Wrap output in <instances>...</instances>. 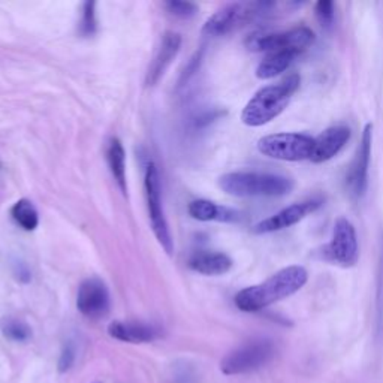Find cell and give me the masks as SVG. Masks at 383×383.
<instances>
[{
	"mask_svg": "<svg viewBox=\"0 0 383 383\" xmlns=\"http://www.w3.org/2000/svg\"><path fill=\"white\" fill-rule=\"evenodd\" d=\"M309 280L307 270L301 265H290L277 271L265 282L248 286L235 295V306L241 311L255 313L297 294Z\"/></svg>",
	"mask_w": 383,
	"mask_h": 383,
	"instance_id": "6da1fadb",
	"label": "cell"
},
{
	"mask_svg": "<svg viewBox=\"0 0 383 383\" xmlns=\"http://www.w3.org/2000/svg\"><path fill=\"white\" fill-rule=\"evenodd\" d=\"M301 78L297 74L287 75L277 84L265 86L258 90L247 102L241 113V122L250 127H259L279 117L299 88Z\"/></svg>",
	"mask_w": 383,
	"mask_h": 383,
	"instance_id": "7a4b0ae2",
	"label": "cell"
},
{
	"mask_svg": "<svg viewBox=\"0 0 383 383\" xmlns=\"http://www.w3.org/2000/svg\"><path fill=\"white\" fill-rule=\"evenodd\" d=\"M219 186L224 193L239 198H279L292 192L294 181L267 173H229L219 178Z\"/></svg>",
	"mask_w": 383,
	"mask_h": 383,
	"instance_id": "3957f363",
	"label": "cell"
},
{
	"mask_svg": "<svg viewBox=\"0 0 383 383\" xmlns=\"http://www.w3.org/2000/svg\"><path fill=\"white\" fill-rule=\"evenodd\" d=\"M274 4L268 2H248V4H231L219 9L204 24V35L223 36L235 29L241 28L246 23L253 21L258 17L265 16Z\"/></svg>",
	"mask_w": 383,
	"mask_h": 383,
	"instance_id": "277c9868",
	"label": "cell"
},
{
	"mask_svg": "<svg viewBox=\"0 0 383 383\" xmlns=\"http://www.w3.org/2000/svg\"><path fill=\"white\" fill-rule=\"evenodd\" d=\"M314 138L306 134H285L267 135L258 141V150L261 154L271 157V159L285 162H301L310 161L313 152Z\"/></svg>",
	"mask_w": 383,
	"mask_h": 383,
	"instance_id": "5b68a950",
	"label": "cell"
},
{
	"mask_svg": "<svg viewBox=\"0 0 383 383\" xmlns=\"http://www.w3.org/2000/svg\"><path fill=\"white\" fill-rule=\"evenodd\" d=\"M275 355V348L270 340H253L235 349L223 358L220 370L223 375L235 376L256 372L265 367Z\"/></svg>",
	"mask_w": 383,
	"mask_h": 383,
	"instance_id": "8992f818",
	"label": "cell"
},
{
	"mask_svg": "<svg viewBox=\"0 0 383 383\" xmlns=\"http://www.w3.org/2000/svg\"><path fill=\"white\" fill-rule=\"evenodd\" d=\"M314 32L306 25L275 33H258L250 36L246 45L250 51H297L301 52L314 42Z\"/></svg>",
	"mask_w": 383,
	"mask_h": 383,
	"instance_id": "52a82bcc",
	"label": "cell"
},
{
	"mask_svg": "<svg viewBox=\"0 0 383 383\" xmlns=\"http://www.w3.org/2000/svg\"><path fill=\"white\" fill-rule=\"evenodd\" d=\"M144 188H145V198H147V208L149 216L152 222V228L156 235L157 241L165 248L166 253H173L174 246L173 239H171L169 227L164 213L162 207V198H161V180L157 169L153 162H150L145 168L144 176Z\"/></svg>",
	"mask_w": 383,
	"mask_h": 383,
	"instance_id": "ba28073f",
	"label": "cell"
},
{
	"mask_svg": "<svg viewBox=\"0 0 383 383\" xmlns=\"http://www.w3.org/2000/svg\"><path fill=\"white\" fill-rule=\"evenodd\" d=\"M325 256L341 267H353L360 258L358 239L353 224L340 217L334 223L333 239L325 248Z\"/></svg>",
	"mask_w": 383,
	"mask_h": 383,
	"instance_id": "9c48e42d",
	"label": "cell"
},
{
	"mask_svg": "<svg viewBox=\"0 0 383 383\" xmlns=\"http://www.w3.org/2000/svg\"><path fill=\"white\" fill-rule=\"evenodd\" d=\"M372 144H373V125H365L362 130L361 142L356 149L353 161L346 174V189L353 200H361L367 190L368 184V166L370 157H372Z\"/></svg>",
	"mask_w": 383,
	"mask_h": 383,
	"instance_id": "30bf717a",
	"label": "cell"
},
{
	"mask_svg": "<svg viewBox=\"0 0 383 383\" xmlns=\"http://www.w3.org/2000/svg\"><path fill=\"white\" fill-rule=\"evenodd\" d=\"M110 292L108 287L98 277H90L78 287L76 307L88 319H102L110 311Z\"/></svg>",
	"mask_w": 383,
	"mask_h": 383,
	"instance_id": "8fae6325",
	"label": "cell"
},
{
	"mask_svg": "<svg viewBox=\"0 0 383 383\" xmlns=\"http://www.w3.org/2000/svg\"><path fill=\"white\" fill-rule=\"evenodd\" d=\"M322 200H307L302 202H297L289 205L279 213L273 215L271 217L259 222L253 228L255 234H271V232H279L286 228L294 227L302 219H306L309 215L314 213L316 210L321 208Z\"/></svg>",
	"mask_w": 383,
	"mask_h": 383,
	"instance_id": "7c38bea8",
	"label": "cell"
},
{
	"mask_svg": "<svg viewBox=\"0 0 383 383\" xmlns=\"http://www.w3.org/2000/svg\"><path fill=\"white\" fill-rule=\"evenodd\" d=\"M350 139V129L346 126H331L314 138L310 161L324 164L336 157Z\"/></svg>",
	"mask_w": 383,
	"mask_h": 383,
	"instance_id": "4fadbf2b",
	"label": "cell"
},
{
	"mask_svg": "<svg viewBox=\"0 0 383 383\" xmlns=\"http://www.w3.org/2000/svg\"><path fill=\"white\" fill-rule=\"evenodd\" d=\"M108 334L125 343H150L156 338L161 337V329L145 322H135V321H115L110 324Z\"/></svg>",
	"mask_w": 383,
	"mask_h": 383,
	"instance_id": "5bb4252c",
	"label": "cell"
},
{
	"mask_svg": "<svg viewBox=\"0 0 383 383\" xmlns=\"http://www.w3.org/2000/svg\"><path fill=\"white\" fill-rule=\"evenodd\" d=\"M181 47V36L174 32H166L162 36V41L159 48H157L154 59L150 64L149 72H147V86H154L157 81L161 80V76L168 69L171 64L178 55Z\"/></svg>",
	"mask_w": 383,
	"mask_h": 383,
	"instance_id": "9a60e30c",
	"label": "cell"
},
{
	"mask_svg": "<svg viewBox=\"0 0 383 383\" xmlns=\"http://www.w3.org/2000/svg\"><path fill=\"white\" fill-rule=\"evenodd\" d=\"M189 215L200 222H236L240 215L235 210L217 205L207 200H196L189 204Z\"/></svg>",
	"mask_w": 383,
	"mask_h": 383,
	"instance_id": "2e32d148",
	"label": "cell"
},
{
	"mask_svg": "<svg viewBox=\"0 0 383 383\" xmlns=\"http://www.w3.org/2000/svg\"><path fill=\"white\" fill-rule=\"evenodd\" d=\"M190 267L205 275H222L232 268V259L220 252H201L190 259Z\"/></svg>",
	"mask_w": 383,
	"mask_h": 383,
	"instance_id": "e0dca14e",
	"label": "cell"
},
{
	"mask_svg": "<svg viewBox=\"0 0 383 383\" xmlns=\"http://www.w3.org/2000/svg\"><path fill=\"white\" fill-rule=\"evenodd\" d=\"M299 55L297 51H275L270 52V55L263 59L258 69H256V76L261 78V80H271V78L280 75L285 72L295 57Z\"/></svg>",
	"mask_w": 383,
	"mask_h": 383,
	"instance_id": "ac0fdd59",
	"label": "cell"
},
{
	"mask_svg": "<svg viewBox=\"0 0 383 383\" xmlns=\"http://www.w3.org/2000/svg\"><path fill=\"white\" fill-rule=\"evenodd\" d=\"M107 159L111 169V174L117 181L118 188L126 192V156L122 142L117 138H113L108 144Z\"/></svg>",
	"mask_w": 383,
	"mask_h": 383,
	"instance_id": "d6986e66",
	"label": "cell"
},
{
	"mask_svg": "<svg viewBox=\"0 0 383 383\" xmlns=\"http://www.w3.org/2000/svg\"><path fill=\"white\" fill-rule=\"evenodd\" d=\"M11 216L24 231H33L39 224L38 210L29 200H20L12 205Z\"/></svg>",
	"mask_w": 383,
	"mask_h": 383,
	"instance_id": "ffe728a7",
	"label": "cell"
},
{
	"mask_svg": "<svg viewBox=\"0 0 383 383\" xmlns=\"http://www.w3.org/2000/svg\"><path fill=\"white\" fill-rule=\"evenodd\" d=\"M2 333L5 334V337L14 341H25L32 336L30 328L17 319H6L2 324Z\"/></svg>",
	"mask_w": 383,
	"mask_h": 383,
	"instance_id": "44dd1931",
	"label": "cell"
},
{
	"mask_svg": "<svg viewBox=\"0 0 383 383\" xmlns=\"http://www.w3.org/2000/svg\"><path fill=\"white\" fill-rule=\"evenodd\" d=\"M166 9L171 14L178 17V18H190L196 14V5L190 2H181V0H171V2L165 4Z\"/></svg>",
	"mask_w": 383,
	"mask_h": 383,
	"instance_id": "7402d4cb",
	"label": "cell"
},
{
	"mask_svg": "<svg viewBox=\"0 0 383 383\" xmlns=\"http://www.w3.org/2000/svg\"><path fill=\"white\" fill-rule=\"evenodd\" d=\"M314 12L316 18L319 20L324 28H329L334 23V4L329 2V0H321V2L316 4Z\"/></svg>",
	"mask_w": 383,
	"mask_h": 383,
	"instance_id": "603a6c76",
	"label": "cell"
},
{
	"mask_svg": "<svg viewBox=\"0 0 383 383\" xmlns=\"http://www.w3.org/2000/svg\"><path fill=\"white\" fill-rule=\"evenodd\" d=\"M74 362H75V348H74L72 343H66L62 349L60 358H59V365H57L59 372L68 373L69 370L72 368Z\"/></svg>",
	"mask_w": 383,
	"mask_h": 383,
	"instance_id": "cb8c5ba5",
	"label": "cell"
},
{
	"mask_svg": "<svg viewBox=\"0 0 383 383\" xmlns=\"http://www.w3.org/2000/svg\"><path fill=\"white\" fill-rule=\"evenodd\" d=\"M96 20H95V2H86L83 11V21L81 30L84 35H91L95 32Z\"/></svg>",
	"mask_w": 383,
	"mask_h": 383,
	"instance_id": "d4e9b609",
	"label": "cell"
}]
</instances>
